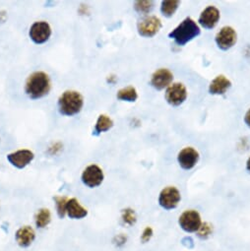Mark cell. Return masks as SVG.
Returning <instances> with one entry per match:
<instances>
[{
  "mask_svg": "<svg viewBox=\"0 0 250 251\" xmlns=\"http://www.w3.org/2000/svg\"><path fill=\"white\" fill-rule=\"evenodd\" d=\"M180 2L176 1V0H166V1L162 2L161 5V12L166 17H172L175 11L177 10Z\"/></svg>",
  "mask_w": 250,
  "mask_h": 251,
  "instance_id": "obj_22",
  "label": "cell"
},
{
  "mask_svg": "<svg viewBox=\"0 0 250 251\" xmlns=\"http://www.w3.org/2000/svg\"><path fill=\"white\" fill-rule=\"evenodd\" d=\"M166 100L167 101L174 106L180 105L184 102L187 98L186 87L182 83H174L171 84L166 91Z\"/></svg>",
  "mask_w": 250,
  "mask_h": 251,
  "instance_id": "obj_10",
  "label": "cell"
},
{
  "mask_svg": "<svg viewBox=\"0 0 250 251\" xmlns=\"http://www.w3.org/2000/svg\"><path fill=\"white\" fill-rule=\"evenodd\" d=\"M237 41V34L232 27L225 26L216 35L215 42L219 49L227 50L231 49Z\"/></svg>",
  "mask_w": 250,
  "mask_h": 251,
  "instance_id": "obj_9",
  "label": "cell"
},
{
  "mask_svg": "<svg viewBox=\"0 0 250 251\" xmlns=\"http://www.w3.org/2000/svg\"><path fill=\"white\" fill-rule=\"evenodd\" d=\"M84 105V99L77 91H65L58 99L59 113L66 116H73L79 113Z\"/></svg>",
  "mask_w": 250,
  "mask_h": 251,
  "instance_id": "obj_3",
  "label": "cell"
},
{
  "mask_svg": "<svg viewBox=\"0 0 250 251\" xmlns=\"http://www.w3.org/2000/svg\"><path fill=\"white\" fill-rule=\"evenodd\" d=\"M221 17L220 10L215 6L206 7L200 14L198 22L205 29H213L217 26Z\"/></svg>",
  "mask_w": 250,
  "mask_h": 251,
  "instance_id": "obj_14",
  "label": "cell"
},
{
  "mask_svg": "<svg viewBox=\"0 0 250 251\" xmlns=\"http://www.w3.org/2000/svg\"><path fill=\"white\" fill-rule=\"evenodd\" d=\"M154 236V228L150 226H147L143 228V230L141 231V234H140V241L141 243L143 244H146V243H149L152 238Z\"/></svg>",
  "mask_w": 250,
  "mask_h": 251,
  "instance_id": "obj_26",
  "label": "cell"
},
{
  "mask_svg": "<svg viewBox=\"0 0 250 251\" xmlns=\"http://www.w3.org/2000/svg\"><path fill=\"white\" fill-rule=\"evenodd\" d=\"M244 122L247 125V126L250 128V108L246 111L245 116H244Z\"/></svg>",
  "mask_w": 250,
  "mask_h": 251,
  "instance_id": "obj_28",
  "label": "cell"
},
{
  "mask_svg": "<svg viewBox=\"0 0 250 251\" xmlns=\"http://www.w3.org/2000/svg\"><path fill=\"white\" fill-rule=\"evenodd\" d=\"M113 126V121L112 119L105 115V114H100L97 120V123L95 125V132L97 134L106 132L108 131L111 127Z\"/></svg>",
  "mask_w": 250,
  "mask_h": 251,
  "instance_id": "obj_20",
  "label": "cell"
},
{
  "mask_svg": "<svg viewBox=\"0 0 250 251\" xmlns=\"http://www.w3.org/2000/svg\"><path fill=\"white\" fill-rule=\"evenodd\" d=\"M214 233V226L209 222H203L200 228L197 230L196 235L201 240L209 239Z\"/></svg>",
  "mask_w": 250,
  "mask_h": 251,
  "instance_id": "obj_23",
  "label": "cell"
},
{
  "mask_svg": "<svg viewBox=\"0 0 250 251\" xmlns=\"http://www.w3.org/2000/svg\"><path fill=\"white\" fill-rule=\"evenodd\" d=\"M200 28L197 23L191 18H185L175 30H173L169 37L174 40L178 46H184L200 35Z\"/></svg>",
  "mask_w": 250,
  "mask_h": 251,
  "instance_id": "obj_2",
  "label": "cell"
},
{
  "mask_svg": "<svg viewBox=\"0 0 250 251\" xmlns=\"http://www.w3.org/2000/svg\"><path fill=\"white\" fill-rule=\"evenodd\" d=\"M50 76L43 71H37L31 74L25 85L26 94L33 100L41 99L47 96L50 91Z\"/></svg>",
  "mask_w": 250,
  "mask_h": 251,
  "instance_id": "obj_1",
  "label": "cell"
},
{
  "mask_svg": "<svg viewBox=\"0 0 250 251\" xmlns=\"http://www.w3.org/2000/svg\"><path fill=\"white\" fill-rule=\"evenodd\" d=\"M120 221L123 226L131 227L133 226L137 222V215L134 209L132 208H125L121 211L120 215Z\"/></svg>",
  "mask_w": 250,
  "mask_h": 251,
  "instance_id": "obj_19",
  "label": "cell"
},
{
  "mask_svg": "<svg viewBox=\"0 0 250 251\" xmlns=\"http://www.w3.org/2000/svg\"><path fill=\"white\" fill-rule=\"evenodd\" d=\"M127 241H128V237H127L126 233L115 234L112 238V244L116 248H122L125 244L127 243Z\"/></svg>",
  "mask_w": 250,
  "mask_h": 251,
  "instance_id": "obj_27",
  "label": "cell"
},
{
  "mask_svg": "<svg viewBox=\"0 0 250 251\" xmlns=\"http://www.w3.org/2000/svg\"><path fill=\"white\" fill-rule=\"evenodd\" d=\"M66 216L72 220H82L88 216V210L78 199L69 198L66 207Z\"/></svg>",
  "mask_w": 250,
  "mask_h": 251,
  "instance_id": "obj_16",
  "label": "cell"
},
{
  "mask_svg": "<svg viewBox=\"0 0 250 251\" xmlns=\"http://www.w3.org/2000/svg\"><path fill=\"white\" fill-rule=\"evenodd\" d=\"M69 198L67 196H55L54 197V202H55V208H56V213L59 218H64L66 216V207H67V202Z\"/></svg>",
  "mask_w": 250,
  "mask_h": 251,
  "instance_id": "obj_24",
  "label": "cell"
},
{
  "mask_svg": "<svg viewBox=\"0 0 250 251\" xmlns=\"http://www.w3.org/2000/svg\"><path fill=\"white\" fill-rule=\"evenodd\" d=\"M51 222V212L49 208H41L35 215V225L37 228L44 229Z\"/></svg>",
  "mask_w": 250,
  "mask_h": 251,
  "instance_id": "obj_18",
  "label": "cell"
},
{
  "mask_svg": "<svg viewBox=\"0 0 250 251\" xmlns=\"http://www.w3.org/2000/svg\"><path fill=\"white\" fill-rule=\"evenodd\" d=\"M179 166L186 171L193 169L199 161V153L192 147L183 148L177 155Z\"/></svg>",
  "mask_w": 250,
  "mask_h": 251,
  "instance_id": "obj_13",
  "label": "cell"
},
{
  "mask_svg": "<svg viewBox=\"0 0 250 251\" xmlns=\"http://www.w3.org/2000/svg\"><path fill=\"white\" fill-rule=\"evenodd\" d=\"M177 222L180 228L187 233H196L203 223L200 213L194 209L183 211L179 215Z\"/></svg>",
  "mask_w": 250,
  "mask_h": 251,
  "instance_id": "obj_4",
  "label": "cell"
},
{
  "mask_svg": "<svg viewBox=\"0 0 250 251\" xmlns=\"http://www.w3.org/2000/svg\"><path fill=\"white\" fill-rule=\"evenodd\" d=\"M154 7L153 1H136L134 4L135 10L140 14H148Z\"/></svg>",
  "mask_w": 250,
  "mask_h": 251,
  "instance_id": "obj_25",
  "label": "cell"
},
{
  "mask_svg": "<svg viewBox=\"0 0 250 251\" xmlns=\"http://www.w3.org/2000/svg\"><path fill=\"white\" fill-rule=\"evenodd\" d=\"M35 158L34 153L28 149H21L7 155L8 162L17 169L26 168Z\"/></svg>",
  "mask_w": 250,
  "mask_h": 251,
  "instance_id": "obj_12",
  "label": "cell"
},
{
  "mask_svg": "<svg viewBox=\"0 0 250 251\" xmlns=\"http://www.w3.org/2000/svg\"><path fill=\"white\" fill-rule=\"evenodd\" d=\"M181 201V193L175 186H166L159 194L158 203L167 211L175 209Z\"/></svg>",
  "mask_w": 250,
  "mask_h": 251,
  "instance_id": "obj_5",
  "label": "cell"
},
{
  "mask_svg": "<svg viewBox=\"0 0 250 251\" xmlns=\"http://www.w3.org/2000/svg\"><path fill=\"white\" fill-rule=\"evenodd\" d=\"M162 21L157 16H146L137 24V31L141 37L152 38L162 28Z\"/></svg>",
  "mask_w": 250,
  "mask_h": 251,
  "instance_id": "obj_7",
  "label": "cell"
},
{
  "mask_svg": "<svg viewBox=\"0 0 250 251\" xmlns=\"http://www.w3.org/2000/svg\"><path fill=\"white\" fill-rule=\"evenodd\" d=\"M116 98L120 100L135 101L138 99V93L133 86H128L120 89L116 94Z\"/></svg>",
  "mask_w": 250,
  "mask_h": 251,
  "instance_id": "obj_21",
  "label": "cell"
},
{
  "mask_svg": "<svg viewBox=\"0 0 250 251\" xmlns=\"http://www.w3.org/2000/svg\"><path fill=\"white\" fill-rule=\"evenodd\" d=\"M37 238L36 230L33 226L25 225L20 226L15 232V241L20 248L26 249L33 245Z\"/></svg>",
  "mask_w": 250,
  "mask_h": 251,
  "instance_id": "obj_11",
  "label": "cell"
},
{
  "mask_svg": "<svg viewBox=\"0 0 250 251\" xmlns=\"http://www.w3.org/2000/svg\"><path fill=\"white\" fill-rule=\"evenodd\" d=\"M81 179L83 184L87 187L96 188L102 183L104 175L101 168H100L98 165H90L83 171Z\"/></svg>",
  "mask_w": 250,
  "mask_h": 251,
  "instance_id": "obj_6",
  "label": "cell"
},
{
  "mask_svg": "<svg viewBox=\"0 0 250 251\" xmlns=\"http://www.w3.org/2000/svg\"><path fill=\"white\" fill-rule=\"evenodd\" d=\"M231 86V82L224 75L217 76L209 86V92L212 95H224Z\"/></svg>",
  "mask_w": 250,
  "mask_h": 251,
  "instance_id": "obj_17",
  "label": "cell"
},
{
  "mask_svg": "<svg viewBox=\"0 0 250 251\" xmlns=\"http://www.w3.org/2000/svg\"><path fill=\"white\" fill-rule=\"evenodd\" d=\"M31 40L37 45H43L47 43L51 36V28L46 21L35 22L29 31Z\"/></svg>",
  "mask_w": 250,
  "mask_h": 251,
  "instance_id": "obj_8",
  "label": "cell"
},
{
  "mask_svg": "<svg viewBox=\"0 0 250 251\" xmlns=\"http://www.w3.org/2000/svg\"><path fill=\"white\" fill-rule=\"evenodd\" d=\"M246 170L248 171V173L250 174V157L248 158L247 162H246Z\"/></svg>",
  "mask_w": 250,
  "mask_h": 251,
  "instance_id": "obj_29",
  "label": "cell"
},
{
  "mask_svg": "<svg viewBox=\"0 0 250 251\" xmlns=\"http://www.w3.org/2000/svg\"><path fill=\"white\" fill-rule=\"evenodd\" d=\"M174 74L168 68H160L156 70L151 77V85L157 90L168 88L173 82Z\"/></svg>",
  "mask_w": 250,
  "mask_h": 251,
  "instance_id": "obj_15",
  "label": "cell"
}]
</instances>
